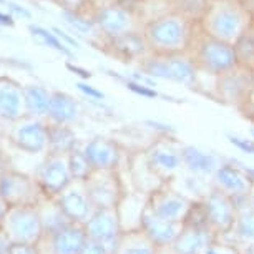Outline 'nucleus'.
<instances>
[{
	"label": "nucleus",
	"instance_id": "f257e3e1",
	"mask_svg": "<svg viewBox=\"0 0 254 254\" xmlns=\"http://www.w3.org/2000/svg\"><path fill=\"white\" fill-rule=\"evenodd\" d=\"M253 22V10L239 0H211L199 27L211 37L234 45Z\"/></svg>",
	"mask_w": 254,
	"mask_h": 254
},
{
	"label": "nucleus",
	"instance_id": "f03ea898",
	"mask_svg": "<svg viewBox=\"0 0 254 254\" xmlns=\"http://www.w3.org/2000/svg\"><path fill=\"white\" fill-rule=\"evenodd\" d=\"M196 25L198 23H193L178 13L171 12L143 27V37L150 54H185L191 45Z\"/></svg>",
	"mask_w": 254,
	"mask_h": 254
},
{
	"label": "nucleus",
	"instance_id": "7ed1b4c3",
	"mask_svg": "<svg viewBox=\"0 0 254 254\" xmlns=\"http://www.w3.org/2000/svg\"><path fill=\"white\" fill-rule=\"evenodd\" d=\"M140 70L155 80L178 83L188 90H201V71L188 52L175 55L148 54L138 62Z\"/></svg>",
	"mask_w": 254,
	"mask_h": 254
},
{
	"label": "nucleus",
	"instance_id": "20e7f679",
	"mask_svg": "<svg viewBox=\"0 0 254 254\" xmlns=\"http://www.w3.org/2000/svg\"><path fill=\"white\" fill-rule=\"evenodd\" d=\"M188 54L193 59L194 65L198 66L201 75L216 76L238 65L234 47L219 38L211 37L199 27V23L194 28Z\"/></svg>",
	"mask_w": 254,
	"mask_h": 254
},
{
	"label": "nucleus",
	"instance_id": "39448f33",
	"mask_svg": "<svg viewBox=\"0 0 254 254\" xmlns=\"http://www.w3.org/2000/svg\"><path fill=\"white\" fill-rule=\"evenodd\" d=\"M213 97L229 107L246 112L254 100V73L243 65H234L214 76Z\"/></svg>",
	"mask_w": 254,
	"mask_h": 254
},
{
	"label": "nucleus",
	"instance_id": "423d86ee",
	"mask_svg": "<svg viewBox=\"0 0 254 254\" xmlns=\"http://www.w3.org/2000/svg\"><path fill=\"white\" fill-rule=\"evenodd\" d=\"M0 194L10 206H37L45 198L35 176L13 168L0 155Z\"/></svg>",
	"mask_w": 254,
	"mask_h": 254
},
{
	"label": "nucleus",
	"instance_id": "0eeeda50",
	"mask_svg": "<svg viewBox=\"0 0 254 254\" xmlns=\"http://www.w3.org/2000/svg\"><path fill=\"white\" fill-rule=\"evenodd\" d=\"M7 125L5 138L18 153L32 156L49 153V120L25 115Z\"/></svg>",
	"mask_w": 254,
	"mask_h": 254
},
{
	"label": "nucleus",
	"instance_id": "6e6552de",
	"mask_svg": "<svg viewBox=\"0 0 254 254\" xmlns=\"http://www.w3.org/2000/svg\"><path fill=\"white\" fill-rule=\"evenodd\" d=\"M93 18L107 42L125 37L133 32H143L140 18L136 17L130 2H120L103 8H97L93 13Z\"/></svg>",
	"mask_w": 254,
	"mask_h": 254
},
{
	"label": "nucleus",
	"instance_id": "1a4fd4ad",
	"mask_svg": "<svg viewBox=\"0 0 254 254\" xmlns=\"http://www.w3.org/2000/svg\"><path fill=\"white\" fill-rule=\"evenodd\" d=\"M0 228L12 243L37 244L44 236V224L37 206H12L8 208Z\"/></svg>",
	"mask_w": 254,
	"mask_h": 254
},
{
	"label": "nucleus",
	"instance_id": "9d476101",
	"mask_svg": "<svg viewBox=\"0 0 254 254\" xmlns=\"http://www.w3.org/2000/svg\"><path fill=\"white\" fill-rule=\"evenodd\" d=\"M85 188L95 209L117 208L123 198L122 181L117 170H93L85 180Z\"/></svg>",
	"mask_w": 254,
	"mask_h": 254
},
{
	"label": "nucleus",
	"instance_id": "9b49d317",
	"mask_svg": "<svg viewBox=\"0 0 254 254\" xmlns=\"http://www.w3.org/2000/svg\"><path fill=\"white\" fill-rule=\"evenodd\" d=\"M33 176L45 198L59 196L73 181L68 168V158L64 155H45Z\"/></svg>",
	"mask_w": 254,
	"mask_h": 254
},
{
	"label": "nucleus",
	"instance_id": "f8f14e48",
	"mask_svg": "<svg viewBox=\"0 0 254 254\" xmlns=\"http://www.w3.org/2000/svg\"><path fill=\"white\" fill-rule=\"evenodd\" d=\"M87 239L83 224L70 223L55 233H44L37 248L40 254H80Z\"/></svg>",
	"mask_w": 254,
	"mask_h": 254
},
{
	"label": "nucleus",
	"instance_id": "ddd939ff",
	"mask_svg": "<svg viewBox=\"0 0 254 254\" xmlns=\"http://www.w3.org/2000/svg\"><path fill=\"white\" fill-rule=\"evenodd\" d=\"M87 236L93 241L102 243L110 254H115L118 239L122 236V224L117 213V208L95 209L90 219L83 224Z\"/></svg>",
	"mask_w": 254,
	"mask_h": 254
},
{
	"label": "nucleus",
	"instance_id": "4468645a",
	"mask_svg": "<svg viewBox=\"0 0 254 254\" xmlns=\"http://www.w3.org/2000/svg\"><path fill=\"white\" fill-rule=\"evenodd\" d=\"M201 206H203L206 223L209 226L226 231L236 223V203H234V198H231L216 186L208 191V194L203 198Z\"/></svg>",
	"mask_w": 254,
	"mask_h": 254
},
{
	"label": "nucleus",
	"instance_id": "2eb2a0df",
	"mask_svg": "<svg viewBox=\"0 0 254 254\" xmlns=\"http://www.w3.org/2000/svg\"><path fill=\"white\" fill-rule=\"evenodd\" d=\"M71 223L85 224L93 214V204L88 198L85 181H71L59 196L54 198Z\"/></svg>",
	"mask_w": 254,
	"mask_h": 254
},
{
	"label": "nucleus",
	"instance_id": "dca6fc26",
	"mask_svg": "<svg viewBox=\"0 0 254 254\" xmlns=\"http://www.w3.org/2000/svg\"><path fill=\"white\" fill-rule=\"evenodd\" d=\"M148 206L155 214L168 221H183L191 209V201L185 194L173 190L153 191Z\"/></svg>",
	"mask_w": 254,
	"mask_h": 254
},
{
	"label": "nucleus",
	"instance_id": "f3484780",
	"mask_svg": "<svg viewBox=\"0 0 254 254\" xmlns=\"http://www.w3.org/2000/svg\"><path fill=\"white\" fill-rule=\"evenodd\" d=\"M25 115L27 108L23 87L15 80L0 76V120L10 123Z\"/></svg>",
	"mask_w": 254,
	"mask_h": 254
},
{
	"label": "nucleus",
	"instance_id": "a211bd4d",
	"mask_svg": "<svg viewBox=\"0 0 254 254\" xmlns=\"http://www.w3.org/2000/svg\"><path fill=\"white\" fill-rule=\"evenodd\" d=\"M140 228L153 244H160V246L175 243V239L178 238V234L181 233V229H183V228H180V224L176 221H168V219H163L158 216V214H155L150 209L148 203L141 214Z\"/></svg>",
	"mask_w": 254,
	"mask_h": 254
},
{
	"label": "nucleus",
	"instance_id": "6ab92c4d",
	"mask_svg": "<svg viewBox=\"0 0 254 254\" xmlns=\"http://www.w3.org/2000/svg\"><path fill=\"white\" fill-rule=\"evenodd\" d=\"M213 181L216 188L224 191L234 199L251 193V178L239 166H234V163L219 165L213 175Z\"/></svg>",
	"mask_w": 254,
	"mask_h": 254
},
{
	"label": "nucleus",
	"instance_id": "aec40b11",
	"mask_svg": "<svg viewBox=\"0 0 254 254\" xmlns=\"http://www.w3.org/2000/svg\"><path fill=\"white\" fill-rule=\"evenodd\" d=\"M81 151L88 158L93 170H117L120 156H122L117 143L102 136L87 141L81 146Z\"/></svg>",
	"mask_w": 254,
	"mask_h": 254
},
{
	"label": "nucleus",
	"instance_id": "412c9836",
	"mask_svg": "<svg viewBox=\"0 0 254 254\" xmlns=\"http://www.w3.org/2000/svg\"><path fill=\"white\" fill-rule=\"evenodd\" d=\"M180 153H181V160H183V166L190 173L199 176H213L214 171L219 166L218 158L213 153L201 150L198 146L185 145L180 148Z\"/></svg>",
	"mask_w": 254,
	"mask_h": 254
},
{
	"label": "nucleus",
	"instance_id": "4be33fe9",
	"mask_svg": "<svg viewBox=\"0 0 254 254\" xmlns=\"http://www.w3.org/2000/svg\"><path fill=\"white\" fill-rule=\"evenodd\" d=\"M107 47H110L113 54L123 62H140L143 57L150 54L143 32H133L115 40H108Z\"/></svg>",
	"mask_w": 254,
	"mask_h": 254
},
{
	"label": "nucleus",
	"instance_id": "5701e85b",
	"mask_svg": "<svg viewBox=\"0 0 254 254\" xmlns=\"http://www.w3.org/2000/svg\"><path fill=\"white\" fill-rule=\"evenodd\" d=\"M146 163L156 173H175L183 166L180 150H175L166 143H156L146 151Z\"/></svg>",
	"mask_w": 254,
	"mask_h": 254
},
{
	"label": "nucleus",
	"instance_id": "b1692460",
	"mask_svg": "<svg viewBox=\"0 0 254 254\" xmlns=\"http://www.w3.org/2000/svg\"><path fill=\"white\" fill-rule=\"evenodd\" d=\"M80 117L78 100L65 92H52V102L47 120L60 125H71Z\"/></svg>",
	"mask_w": 254,
	"mask_h": 254
},
{
	"label": "nucleus",
	"instance_id": "393cba45",
	"mask_svg": "<svg viewBox=\"0 0 254 254\" xmlns=\"http://www.w3.org/2000/svg\"><path fill=\"white\" fill-rule=\"evenodd\" d=\"M76 148H78V140L70 125L49 122V153L47 155L66 156Z\"/></svg>",
	"mask_w": 254,
	"mask_h": 254
},
{
	"label": "nucleus",
	"instance_id": "a878e982",
	"mask_svg": "<svg viewBox=\"0 0 254 254\" xmlns=\"http://www.w3.org/2000/svg\"><path fill=\"white\" fill-rule=\"evenodd\" d=\"M206 228L199 224H191V226L181 229L178 238L175 239V251L176 254H199L208 246V234Z\"/></svg>",
	"mask_w": 254,
	"mask_h": 254
},
{
	"label": "nucleus",
	"instance_id": "bb28decb",
	"mask_svg": "<svg viewBox=\"0 0 254 254\" xmlns=\"http://www.w3.org/2000/svg\"><path fill=\"white\" fill-rule=\"evenodd\" d=\"M23 97H25L27 115L47 120L52 102V92L49 88L42 85H27L23 87Z\"/></svg>",
	"mask_w": 254,
	"mask_h": 254
},
{
	"label": "nucleus",
	"instance_id": "cd10ccee",
	"mask_svg": "<svg viewBox=\"0 0 254 254\" xmlns=\"http://www.w3.org/2000/svg\"><path fill=\"white\" fill-rule=\"evenodd\" d=\"M37 208L44 224V233H55L71 223L54 198H42Z\"/></svg>",
	"mask_w": 254,
	"mask_h": 254
},
{
	"label": "nucleus",
	"instance_id": "c85d7f7f",
	"mask_svg": "<svg viewBox=\"0 0 254 254\" xmlns=\"http://www.w3.org/2000/svg\"><path fill=\"white\" fill-rule=\"evenodd\" d=\"M130 3L143 27L173 12L170 0H130Z\"/></svg>",
	"mask_w": 254,
	"mask_h": 254
},
{
	"label": "nucleus",
	"instance_id": "c756f323",
	"mask_svg": "<svg viewBox=\"0 0 254 254\" xmlns=\"http://www.w3.org/2000/svg\"><path fill=\"white\" fill-rule=\"evenodd\" d=\"M170 3L175 13L193 23H199L208 12L211 0H170Z\"/></svg>",
	"mask_w": 254,
	"mask_h": 254
},
{
	"label": "nucleus",
	"instance_id": "7c9ffc66",
	"mask_svg": "<svg viewBox=\"0 0 254 254\" xmlns=\"http://www.w3.org/2000/svg\"><path fill=\"white\" fill-rule=\"evenodd\" d=\"M233 47H234V55H236L238 65H243L254 71V22H253V25L238 38L236 44Z\"/></svg>",
	"mask_w": 254,
	"mask_h": 254
},
{
	"label": "nucleus",
	"instance_id": "2f4dec72",
	"mask_svg": "<svg viewBox=\"0 0 254 254\" xmlns=\"http://www.w3.org/2000/svg\"><path fill=\"white\" fill-rule=\"evenodd\" d=\"M68 158V168H70V173H71V178L75 181H85L92 175L93 171V166L90 165L88 158L85 156V153L81 151V148H76L66 155Z\"/></svg>",
	"mask_w": 254,
	"mask_h": 254
},
{
	"label": "nucleus",
	"instance_id": "473e14b6",
	"mask_svg": "<svg viewBox=\"0 0 254 254\" xmlns=\"http://www.w3.org/2000/svg\"><path fill=\"white\" fill-rule=\"evenodd\" d=\"M115 254H155V251H153L151 241L148 238L146 241L141 243L135 236H120Z\"/></svg>",
	"mask_w": 254,
	"mask_h": 254
},
{
	"label": "nucleus",
	"instance_id": "72a5a7b5",
	"mask_svg": "<svg viewBox=\"0 0 254 254\" xmlns=\"http://www.w3.org/2000/svg\"><path fill=\"white\" fill-rule=\"evenodd\" d=\"M32 32H33V35L42 38V42H44L45 45L52 47V49H55L57 52H60V54H64V55H68V57L71 55L70 47H66L64 42L57 37V33L54 30L49 32V30H45V28H42V27H32Z\"/></svg>",
	"mask_w": 254,
	"mask_h": 254
},
{
	"label": "nucleus",
	"instance_id": "f704fd0d",
	"mask_svg": "<svg viewBox=\"0 0 254 254\" xmlns=\"http://www.w3.org/2000/svg\"><path fill=\"white\" fill-rule=\"evenodd\" d=\"M125 87L130 90L131 93L138 95V97L141 98H146V100H156V98H161V93L158 92L156 88L153 87H148L145 83H140V81L130 78V76H127V81H125Z\"/></svg>",
	"mask_w": 254,
	"mask_h": 254
},
{
	"label": "nucleus",
	"instance_id": "c9c22d12",
	"mask_svg": "<svg viewBox=\"0 0 254 254\" xmlns=\"http://www.w3.org/2000/svg\"><path fill=\"white\" fill-rule=\"evenodd\" d=\"M185 186L190 193H194L198 196H204L208 194V190H206V183L203 181V176L190 173L188 176H185Z\"/></svg>",
	"mask_w": 254,
	"mask_h": 254
},
{
	"label": "nucleus",
	"instance_id": "e433bc0d",
	"mask_svg": "<svg viewBox=\"0 0 254 254\" xmlns=\"http://www.w3.org/2000/svg\"><path fill=\"white\" fill-rule=\"evenodd\" d=\"M143 125H145L146 128H150V130H155L156 133H160V135L168 136V138L176 133V128L173 127V125L163 123V122H160V120H145Z\"/></svg>",
	"mask_w": 254,
	"mask_h": 254
},
{
	"label": "nucleus",
	"instance_id": "4c0bfd02",
	"mask_svg": "<svg viewBox=\"0 0 254 254\" xmlns=\"http://www.w3.org/2000/svg\"><path fill=\"white\" fill-rule=\"evenodd\" d=\"M228 140L234 148L241 150L243 153L254 155V140H253V138H243L239 135H228Z\"/></svg>",
	"mask_w": 254,
	"mask_h": 254
},
{
	"label": "nucleus",
	"instance_id": "58836bf2",
	"mask_svg": "<svg viewBox=\"0 0 254 254\" xmlns=\"http://www.w3.org/2000/svg\"><path fill=\"white\" fill-rule=\"evenodd\" d=\"M80 254H110L107 251V248L103 246L102 243L98 241H93V239H87V243H85V246L81 248Z\"/></svg>",
	"mask_w": 254,
	"mask_h": 254
},
{
	"label": "nucleus",
	"instance_id": "ea45409f",
	"mask_svg": "<svg viewBox=\"0 0 254 254\" xmlns=\"http://www.w3.org/2000/svg\"><path fill=\"white\" fill-rule=\"evenodd\" d=\"M76 87H78L80 92L83 93L88 100H103L105 98V95L100 92L98 88H95V87H92V85H88V83L78 81V83H76Z\"/></svg>",
	"mask_w": 254,
	"mask_h": 254
},
{
	"label": "nucleus",
	"instance_id": "a19ab883",
	"mask_svg": "<svg viewBox=\"0 0 254 254\" xmlns=\"http://www.w3.org/2000/svg\"><path fill=\"white\" fill-rule=\"evenodd\" d=\"M8 254H40L37 244H25V243H12L10 253Z\"/></svg>",
	"mask_w": 254,
	"mask_h": 254
},
{
	"label": "nucleus",
	"instance_id": "79ce46f5",
	"mask_svg": "<svg viewBox=\"0 0 254 254\" xmlns=\"http://www.w3.org/2000/svg\"><path fill=\"white\" fill-rule=\"evenodd\" d=\"M130 78L140 81V83H145V85H148V87H153V88L158 87V80H155L150 75H146L145 71H141V70L140 71H133V73L130 75Z\"/></svg>",
	"mask_w": 254,
	"mask_h": 254
},
{
	"label": "nucleus",
	"instance_id": "37998d69",
	"mask_svg": "<svg viewBox=\"0 0 254 254\" xmlns=\"http://www.w3.org/2000/svg\"><path fill=\"white\" fill-rule=\"evenodd\" d=\"M52 30H54V32L57 33V37H59L60 40L64 42V44H65L66 47H70V49H71V47L78 49V42H76L75 38L70 35V33H66V32H64V30H60V28H57V27H55V28H52Z\"/></svg>",
	"mask_w": 254,
	"mask_h": 254
},
{
	"label": "nucleus",
	"instance_id": "c03bdc74",
	"mask_svg": "<svg viewBox=\"0 0 254 254\" xmlns=\"http://www.w3.org/2000/svg\"><path fill=\"white\" fill-rule=\"evenodd\" d=\"M10 248H12V239L0 228V254H8L10 253Z\"/></svg>",
	"mask_w": 254,
	"mask_h": 254
},
{
	"label": "nucleus",
	"instance_id": "a18cd8bd",
	"mask_svg": "<svg viewBox=\"0 0 254 254\" xmlns=\"http://www.w3.org/2000/svg\"><path fill=\"white\" fill-rule=\"evenodd\" d=\"M120 2H125V0H90V3L93 5V8H103V7H108V5H113V3H120Z\"/></svg>",
	"mask_w": 254,
	"mask_h": 254
},
{
	"label": "nucleus",
	"instance_id": "49530a36",
	"mask_svg": "<svg viewBox=\"0 0 254 254\" xmlns=\"http://www.w3.org/2000/svg\"><path fill=\"white\" fill-rule=\"evenodd\" d=\"M66 66H68V68H70L71 71H75L76 75H80V76H81V78H83V80H88L90 76H92V73H90L88 70H83V68H80V66H73V65H70V64L66 65Z\"/></svg>",
	"mask_w": 254,
	"mask_h": 254
},
{
	"label": "nucleus",
	"instance_id": "de8ad7c7",
	"mask_svg": "<svg viewBox=\"0 0 254 254\" xmlns=\"http://www.w3.org/2000/svg\"><path fill=\"white\" fill-rule=\"evenodd\" d=\"M8 206L7 203H5V199L2 198V194H0V224H2V221H3V218H5V214H7V211H8Z\"/></svg>",
	"mask_w": 254,
	"mask_h": 254
},
{
	"label": "nucleus",
	"instance_id": "09e8293b",
	"mask_svg": "<svg viewBox=\"0 0 254 254\" xmlns=\"http://www.w3.org/2000/svg\"><path fill=\"white\" fill-rule=\"evenodd\" d=\"M244 113H248V117H249V120H253L254 122V100H253V103L249 105V108L246 110Z\"/></svg>",
	"mask_w": 254,
	"mask_h": 254
},
{
	"label": "nucleus",
	"instance_id": "8fccbe9b",
	"mask_svg": "<svg viewBox=\"0 0 254 254\" xmlns=\"http://www.w3.org/2000/svg\"><path fill=\"white\" fill-rule=\"evenodd\" d=\"M239 2H243L248 8H251L253 13H254V0H239Z\"/></svg>",
	"mask_w": 254,
	"mask_h": 254
},
{
	"label": "nucleus",
	"instance_id": "3c124183",
	"mask_svg": "<svg viewBox=\"0 0 254 254\" xmlns=\"http://www.w3.org/2000/svg\"><path fill=\"white\" fill-rule=\"evenodd\" d=\"M204 254H221V253H218L216 249H213V248H208V249H204Z\"/></svg>",
	"mask_w": 254,
	"mask_h": 254
},
{
	"label": "nucleus",
	"instance_id": "603ef678",
	"mask_svg": "<svg viewBox=\"0 0 254 254\" xmlns=\"http://www.w3.org/2000/svg\"><path fill=\"white\" fill-rule=\"evenodd\" d=\"M246 254H254V244H251V246L246 249Z\"/></svg>",
	"mask_w": 254,
	"mask_h": 254
},
{
	"label": "nucleus",
	"instance_id": "864d4df0",
	"mask_svg": "<svg viewBox=\"0 0 254 254\" xmlns=\"http://www.w3.org/2000/svg\"><path fill=\"white\" fill-rule=\"evenodd\" d=\"M249 133H251V138L254 140V128H251V131H249Z\"/></svg>",
	"mask_w": 254,
	"mask_h": 254
},
{
	"label": "nucleus",
	"instance_id": "5fc2aeb1",
	"mask_svg": "<svg viewBox=\"0 0 254 254\" xmlns=\"http://www.w3.org/2000/svg\"><path fill=\"white\" fill-rule=\"evenodd\" d=\"M52 2H54V0H52Z\"/></svg>",
	"mask_w": 254,
	"mask_h": 254
},
{
	"label": "nucleus",
	"instance_id": "6e6d98bb",
	"mask_svg": "<svg viewBox=\"0 0 254 254\" xmlns=\"http://www.w3.org/2000/svg\"><path fill=\"white\" fill-rule=\"evenodd\" d=\"M253 73H254V71H253Z\"/></svg>",
	"mask_w": 254,
	"mask_h": 254
}]
</instances>
